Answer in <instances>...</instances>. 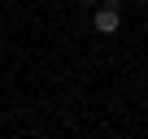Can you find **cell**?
Masks as SVG:
<instances>
[{"label": "cell", "instance_id": "cell-1", "mask_svg": "<svg viewBox=\"0 0 148 139\" xmlns=\"http://www.w3.org/2000/svg\"><path fill=\"white\" fill-rule=\"evenodd\" d=\"M92 26H96L100 35H113V31L122 26V0H100V9L92 13Z\"/></svg>", "mask_w": 148, "mask_h": 139}, {"label": "cell", "instance_id": "cell-2", "mask_svg": "<svg viewBox=\"0 0 148 139\" xmlns=\"http://www.w3.org/2000/svg\"><path fill=\"white\" fill-rule=\"evenodd\" d=\"M83 5H100V0H83Z\"/></svg>", "mask_w": 148, "mask_h": 139}, {"label": "cell", "instance_id": "cell-3", "mask_svg": "<svg viewBox=\"0 0 148 139\" xmlns=\"http://www.w3.org/2000/svg\"><path fill=\"white\" fill-rule=\"evenodd\" d=\"M0 48H5V39H0Z\"/></svg>", "mask_w": 148, "mask_h": 139}]
</instances>
